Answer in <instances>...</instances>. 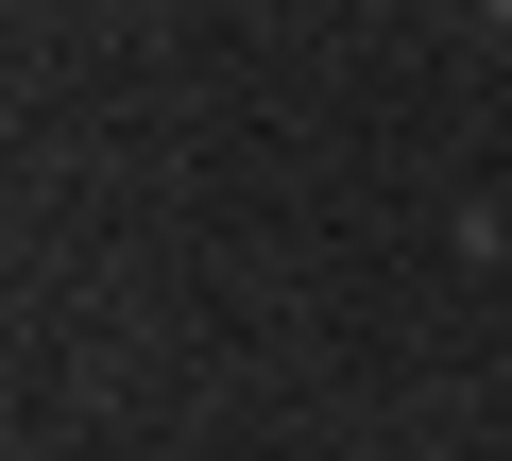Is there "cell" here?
Masks as SVG:
<instances>
[{
  "label": "cell",
  "instance_id": "obj_1",
  "mask_svg": "<svg viewBox=\"0 0 512 461\" xmlns=\"http://www.w3.org/2000/svg\"><path fill=\"white\" fill-rule=\"evenodd\" d=\"M478 35H495V52H512V0H478Z\"/></svg>",
  "mask_w": 512,
  "mask_h": 461
}]
</instances>
